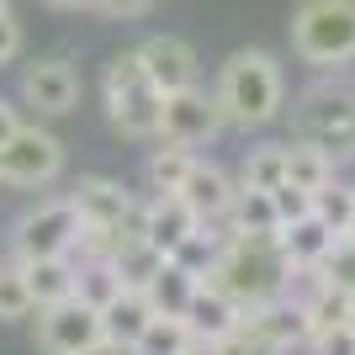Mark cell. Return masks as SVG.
Segmentation results:
<instances>
[{
  "instance_id": "6da1fadb",
  "label": "cell",
  "mask_w": 355,
  "mask_h": 355,
  "mask_svg": "<svg viewBox=\"0 0 355 355\" xmlns=\"http://www.w3.org/2000/svg\"><path fill=\"white\" fill-rule=\"evenodd\" d=\"M286 270L292 266H286L276 234H228L218 260H212V270H207V282L223 297H234L239 308H254L266 297H282Z\"/></svg>"
},
{
  "instance_id": "7a4b0ae2",
  "label": "cell",
  "mask_w": 355,
  "mask_h": 355,
  "mask_svg": "<svg viewBox=\"0 0 355 355\" xmlns=\"http://www.w3.org/2000/svg\"><path fill=\"white\" fill-rule=\"evenodd\" d=\"M282 64L270 59L266 48H239L234 59L218 69V90H212V101H218L223 122H234V128H266V122L282 117Z\"/></svg>"
},
{
  "instance_id": "3957f363",
  "label": "cell",
  "mask_w": 355,
  "mask_h": 355,
  "mask_svg": "<svg viewBox=\"0 0 355 355\" xmlns=\"http://www.w3.org/2000/svg\"><path fill=\"white\" fill-rule=\"evenodd\" d=\"M292 48L313 69L355 64V0H302L292 11Z\"/></svg>"
},
{
  "instance_id": "277c9868",
  "label": "cell",
  "mask_w": 355,
  "mask_h": 355,
  "mask_svg": "<svg viewBox=\"0 0 355 355\" xmlns=\"http://www.w3.org/2000/svg\"><path fill=\"white\" fill-rule=\"evenodd\" d=\"M101 96H106V117L122 138H159V106L164 96L148 85L144 64H138V48L117 53L101 74Z\"/></svg>"
},
{
  "instance_id": "5b68a950",
  "label": "cell",
  "mask_w": 355,
  "mask_h": 355,
  "mask_svg": "<svg viewBox=\"0 0 355 355\" xmlns=\"http://www.w3.org/2000/svg\"><path fill=\"white\" fill-rule=\"evenodd\" d=\"M297 144L324 148L329 159L355 154V85H313L292 112Z\"/></svg>"
},
{
  "instance_id": "8992f818",
  "label": "cell",
  "mask_w": 355,
  "mask_h": 355,
  "mask_svg": "<svg viewBox=\"0 0 355 355\" xmlns=\"http://www.w3.org/2000/svg\"><path fill=\"white\" fill-rule=\"evenodd\" d=\"M74 244H80V212L69 207V196L27 207L21 218H16V228H11L16 260H53V254H74Z\"/></svg>"
},
{
  "instance_id": "52a82bcc",
  "label": "cell",
  "mask_w": 355,
  "mask_h": 355,
  "mask_svg": "<svg viewBox=\"0 0 355 355\" xmlns=\"http://www.w3.org/2000/svg\"><path fill=\"white\" fill-rule=\"evenodd\" d=\"M64 170V144L37 122H21L0 144V180L6 186H48Z\"/></svg>"
},
{
  "instance_id": "ba28073f",
  "label": "cell",
  "mask_w": 355,
  "mask_h": 355,
  "mask_svg": "<svg viewBox=\"0 0 355 355\" xmlns=\"http://www.w3.org/2000/svg\"><path fill=\"white\" fill-rule=\"evenodd\" d=\"M159 133L164 144H180V148H196L207 138L223 133V112L212 101V90L202 85H186V90H170L159 106Z\"/></svg>"
},
{
  "instance_id": "9c48e42d",
  "label": "cell",
  "mask_w": 355,
  "mask_h": 355,
  "mask_svg": "<svg viewBox=\"0 0 355 355\" xmlns=\"http://www.w3.org/2000/svg\"><path fill=\"white\" fill-rule=\"evenodd\" d=\"M90 340H101V313L90 302L64 297V302L37 308V350L43 355H74V350H85Z\"/></svg>"
},
{
  "instance_id": "30bf717a",
  "label": "cell",
  "mask_w": 355,
  "mask_h": 355,
  "mask_svg": "<svg viewBox=\"0 0 355 355\" xmlns=\"http://www.w3.org/2000/svg\"><path fill=\"white\" fill-rule=\"evenodd\" d=\"M138 64H144L148 85L159 90V96L196 85V53H191L186 37H175V32H154V37H144V43H138Z\"/></svg>"
},
{
  "instance_id": "8fae6325",
  "label": "cell",
  "mask_w": 355,
  "mask_h": 355,
  "mask_svg": "<svg viewBox=\"0 0 355 355\" xmlns=\"http://www.w3.org/2000/svg\"><path fill=\"white\" fill-rule=\"evenodd\" d=\"M21 101L37 106L43 117H64L80 101V74L69 59H37L21 69Z\"/></svg>"
},
{
  "instance_id": "7c38bea8",
  "label": "cell",
  "mask_w": 355,
  "mask_h": 355,
  "mask_svg": "<svg viewBox=\"0 0 355 355\" xmlns=\"http://www.w3.org/2000/svg\"><path fill=\"white\" fill-rule=\"evenodd\" d=\"M244 329H254L260 340H270L276 350H297V345H308V313H302V302H292V297H266V302H254V308H244Z\"/></svg>"
},
{
  "instance_id": "4fadbf2b",
  "label": "cell",
  "mask_w": 355,
  "mask_h": 355,
  "mask_svg": "<svg viewBox=\"0 0 355 355\" xmlns=\"http://www.w3.org/2000/svg\"><path fill=\"white\" fill-rule=\"evenodd\" d=\"M133 202H138V196L128 191L122 180H106V175H85L69 191V207L80 212V228H117Z\"/></svg>"
},
{
  "instance_id": "5bb4252c",
  "label": "cell",
  "mask_w": 355,
  "mask_h": 355,
  "mask_svg": "<svg viewBox=\"0 0 355 355\" xmlns=\"http://www.w3.org/2000/svg\"><path fill=\"white\" fill-rule=\"evenodd\" d=\"M196 228H202V218H196L180 196H154V202H144V244L159 250L164 260H170Z\"/></svg>"
},
{
  "instance_id": "9a60e30c",
  "label": "cell",
  "mask_w": 355,
  "mask_h": 355,
  "mask_svg": "<svg viewBox=\"0 0 355 355\" xmlns=\"http://www.w3.org/2000/svg\"><path fill=\"white\" fill-rule=\"evenodd\" d=\"M186 329H191V340H202V345H218L223 334H234L239 324H244V308H239L234 297H223L212 282H202L191 292V302H186Z\"/></svg>"
},
{
  "instance_id": "2e32d148",
  "label": "cell",
  "mask_w": 355,
  "mask_h": 355,
  "mask_svg": "<svg viewBox=\"0 0 355 355\" xmlns=\"http://www.w3.org/2000/svg\"><path fill=\"white\" fill-rule=\"evenodd\" d=\"M234 191H239V186L223 175L218 164L191 159V175L180 180V191H175V196H180V202H186V207H191L202 223H218L223 212H228V202H234Z\"/></svg>"
},
{
  "instance_id": "e0dca14e",
  "label": "cell",
  "mask_w": 355,
  "mask_h": 355,
  "mask_svg": "<svg viewBox=\"0 0 355 355\" xmlns=\"http://www.w3.org/2000/svg\"><path fill=\"white\" fill-rule=\"evenodd\" d=\"M16 266H21V282H27L32 313L48 308V302L74 297V260L69 254H53V260H16Z\"/></svg>"
},
{
  "instance_id": "ac0fdd59",
  "label": "cell",
  "mask_w": 355,
  "mask_h": 355,
  "mask_svg": "<svg viewBox=\"0 0 355 355\" xmlns=\"http://www.w3.org/2000/svg\"><path fill=\"white\" fill-rule=\"evenodd\" d=\"M196 276L186 266H175V260H164L154 276H148V286H144V297H148V308H154V318H180L186 313V302H191V292H196Z\"/></svg>"
},
{
  "instance_id": "d6986e66",
  "label": "cell",
  "mask_w": 355,
  "mask_h": 355,
  "mask_svg": "<svg viewBox=\"0 0 355 355\" xmlns=\"http://www.w3.org/2000/svg\"><path fill=\"white\" fill-rule=\"evenodd\" d=\"M334 239H340V234H329L313 212H308V218H297V223H286V228H276V244H282L286 266H318V260L334 250Z\"/></svg>"
},
{
  "instance_id": "ffe728a7",
  "label": "cell",
  "mask_w": 355,
  "mask_h": 355,
  "mask_svg": "<svg viewBox=\"0 0 355 355\" xmlns=\"http://www.w3.org/2000/svg\"><path fill=\"white\" fill-rule=\"evenodd\" d=\"M148 318H154V308H148V297H144V292H117V297L101 308V334L133 350V340L148 329Z\"/></svg>"
},
{
  "instance_id": "44dd1931",
  "label": "cell",
  "mask_w": 355,
  "mask_h": 355,
  "mask_svg": "<svg viewBox=\"0 0 355 355\" xmlns=\"http://www.w3.org/2000/svg\"><path fill=\"white\" fill-rule=\"evenodd\" d=\"M218 223H228V234H276V207H270V191H244L239 186L228 212Z\"/></svg>"
},
{
  "instance_id": "7402d4cb",
  "label": "cell",
  "mask_w": 355,
  "mask_h": 355,
  "mask_svg": "<svg viewBox=\"0 0 355 355\" xmlns=\"http://www.w3.org/2000/svg\"><path fill=\"white\" fill-rule=\"evenodd\" d=\"M282 180H286V144H260L239 164V186L244 191H276Z\"/></svg>"
},
{
  "instance_id": "603a6c76",
  "label": "cell",
  "mask_w": 355,
  "mask_h": 355,
  "mask_svg": "<svg viewBox=\"0 0 355 355\" xmlns=\"http://www.w3.org/2000/svg\"><path fill=\"white\" fill-rule=\"evenodd\" d=\"M334 180V159L324 148H308V144H286V186L297 191H324Z\"/></svg>"
},
{
  "instance_id": "cb8c5ba5",
  "label": "cell",
  "mask_w": 355,
  "mask_h": 355,
  "mask_svg": "<svg viewBox=\"0 0 355 355\" xmlns=\"http://www.w3.org/2000/svg\"><path fill=\"white\" fill-rule=\"evenodd\" d=\"M117 292H128V286L117 282L112 260H80V266H74V297H80V302H90L96 313H101Z\"/></svg>"
},
{
  "instance_id": "d4e9b609",
  "label": "cell",
  "mask_w": 355,
  "mask_h": 355,
  "mask_svg": "<svg viewBox=\"0 0 355 355\" xmlns=\"http://www.w3.org/2000/svg\"><path fill=\"white\" fill-rule=\"evenodd\" d=\"M313 218L324 223L329 234H350V218H355V186L345 180H329L324 191H313Z\"/></svg>"
},
{
  "instance_id": "484cf974",
  "label": "cell",
  "mask_w": 355,
  "mask_h": 355,
  "mask_svg": "<svg viewBox=\"0 0 355 355\" xmlns=\"http://www.w3.org/2000/svg\"><path fill=\"white\" fill-rule=\"evenodd\" d=\"M164 266V254L159 250H148L144 239H133V244H122L117 254H112V270H117V282L128 286V292H144L148 276Z\"/></svg>"
},
{
  "instance_id": "4316f807",
  "label": "cell",
  "mask_w": 355,
  "mask_h": 355,
  "mask_svg": "<svg viewBox=\"0 0 355 355\" xmlns=\"http://www.w3.org/2000/svg\"><path fill=\"white\" fill-rule=\"evenodd\" d=\"M191 148H180V144H164V148H154V159H148V186L159 196H175L180 191V180L191 175Z\"/></svg>"
},
{
  "instance_id": "83f0119b",
  "label": "cell",
  "mask_w": 355,
  "mask_h": 355,
  "mask_svg": "<svg viewBox=\"0 0 355 355\" xmlns=\"http://www.w3.org/2000/svg\"><path fill=\"white\" fill-rule=\"evenodd\" d=\"M302 313H308V329H334V324H355V297L340 292V286H318V292L302 302Z\"/></svg>"
},
{
  "instance_id": "f1b7e54d",
  "label": "cell",
  "mask_w": 355,
  "mask_h": 355,
  "mask_svg": "<svg viewBox=\"0 0 355 355\" xmlns=\"http://www.w3.org/2000/svg\"><path fill=\"white\" fill-rule=\"evenodd\" d=\"M186 345H191L186 318H148V329L133 340V350H128V355H180Z\"/></svg>"
},
{
  "instance_id": "f546056e",
  "label": "cell",
  "mask_w": 355,
  "mask_h": 355,
  "mask_svg": "<svg viewBox=\"0 0 355 355\" xmlns=\"http://www.w3.org/2000/svg\"><path fill=\"white\" fill-rule=\"evenodd\" d=\"M32 313V297H27V282H21V266H0V324H16Z\"/></svg>"
},
{
  "instance_id": "4dcf8cb0",
  "label": "cell",
  "mask_w": 355,
  "mask_h": 355,
  "mask_svg": "<svg viewBox=\"0 0 355 355\" xmlns=\"http://www.w3.org/2000/svg\"><path fill=\"white\" fill-rule=\"evenodd\" d=\"M318 270H324L329 286H340V292L355 297V239H334V250L318 260Z\"/></svg>"
},
{
  "instance_id": "1f68e13d",
  "label": "cell",
  "mask_w": 355,
  "mask_h": 355,
  "mask_svg": "<svg viewBox=\"0 0 355 355\" xmlns=\"http://www.w3.org/2000/svg\"><path fill=\"white\" fill-rule=\"evenodd\" d=\"M270 207H276V228H286V223H297V218H308L313 212V191H297V186H276L270 191Z\"/></svg>"
},
{
  "instance_id": "d6a6232c",
  "label": "cell",
  "mask_w": 355,
  "mask_h": 355,
  "mask_svg": "<svg viewBox=\"0 0 355 355\" xmlns=\"http://www.w3.org/2000/svg\"><path fill=\"white\" fill-rule=\"evenodd\" d=\"M313 355H355V324H334V329H313L308 334Z\"/></svg>"
},
{
  "instance_id": "836d02e7",
  "label": "cell",
  "mask_w": 355,
  "mask_h": 355,
  "mask_svg": "<svg viewBox=\"0 0 355 355\" xmlns=\"http://www.w3.org/2000/svg\"><path fill=\"white\" fill-rule=\"evenodd\" d=\"M218 355H282V350H276L270 340H260L254 329L239 324L234 334H223V340H218Z\"/></svg>"
},
{
  "instance_id": "e575fe53",
  "label": "cell",
  "mask_w": 355,
  "mask_h": 355,
  "mask_svg": "<svg viewBox=\"0 0 355 355\" xmlns=\"http://www.w3.org/2000/svg\"><path fill=\"white\" fill-rule=\"evenodd\" d=\"M16 53H21V21L11 16V6L0 11V64H11Z\"/></svg>"
},
{
  "instance_id": "d590c367",
  "label": "cell",
  "mask_w": 355,
  "mask_h": 355,
  "mask_svg": "<svg viewBox=\"0 0 355 355\" xmlns=\"http://www.w3.org/2000/svg\"><path fill=\"white\" fill-rule=\"evenodd\" d=\"M90 6H101L106 16H122V21H128V16H144L154 0H90Z\"/></svg>"
},
{
  "instance_id": "8d00e7d4",
  "label": "cell",
  "mask_w": 355,
  "mask_h": 355,
  "mask_svg": "<svg viewBox=\"0 0 355 355\" xmlns=\"http://www.w3.org/2000/svg\"><path fill=\"white\" fill-rule=\"evenodd\" d=\"M74 355H128V345H117V340H106V334H101V340H90L85 350H74Z\"/></svg>"
},
{
  "instance_id": "74e56055",
  "label": "cell",
  "mask_w": 355,
  "mask_h": 355,
  "mask_svg": "<svg viewBox=\"0 0 355 355\" xmlns=\"http://www.w3.org/2000/svg\"><path fill=\"white\" fill-rule=\"evenodd\" d=\"M16 128H21V117H16V106H11V101H0V144H6V138H11Z\"/></svg>"
},
{
  "instance_id": "f35d334b",
  "label": "cell",
  "mask_w": 355,
  "mask_h": 355,
  "mask_svg": "<svg viewBox=\"0 0 355 355\" xmlns=\"http://www.w3.org/2000/svg\"><path fill=\"white\" fill-rule=\"evenodd\" d=\"M180 355H218V345H202V340H191V345H186Z\"/></svg>"
},
{
  "instance_id": "ab89813d",
  "label": "cell",
  "mask_w": 355,
  "mask_h": 355,
  "mask_svg": "<svg viewBox=\"0 0 355 355\" xmlns=\"http://www.w3.org/2000/svg\"><path fill=\"white\" fill-rule=\"evenodd\" d=\"M48 6H59V11H74V6H90V0H48Z\"/></svg>"
},
{
  "instance_id": "60d3db41",
  "label": "cell",
  "mask_w": 355,
  "mask_h": 355,
  "mask_svg": "<svg viewBox=\"0 0 355 355\" xmlns=\"http://www.w3.org/2000/svg\"><path fill=\"white\" fill-rule=\"evenodd\" d=\"M345 239H355V218H350V234H345Z\"/></svg>"
},
{
  "instance_id": "b9f144b4",
  "label": "cell",
  "mask_w": 355,
  "mask_h": 355,
  "mask_svg": "<svg viewBox=\"0 0 355 355\" xmlns=\"http://www.w3.org/2000/svg\"><path fill=\"white\" fill-rule=\"evenodd\" d=\"M6 6H11V0H0V11H6Z\"/></svg>"
}]
</instances>
